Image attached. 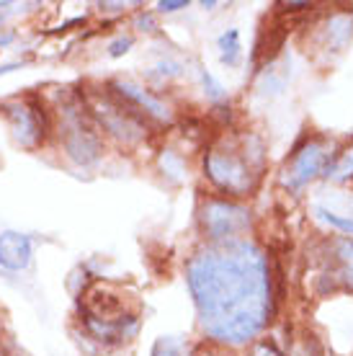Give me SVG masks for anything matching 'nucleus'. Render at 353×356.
I'll return each mask as SVG.
<instances>
[{"mask_svg":"<svg viewBox=\"0 0 353 356\" xmlns=\"http://www.w3.org/2000/svg\"><path fill=\"white\" fill-rule=\"evenodd\" d=\"M186 286L204 341L245 348L271 325L276 286L271 259L253 238L227 245H199L186 259Z\"/></svg>","mask_w":353,"mask_h":356,"instance_id":"obj_1","label":"nucleus"},{"mask_svg":"<svg viewBox=\"0 0 353 356\" xmlns=\"http://www.w3.org/2000/svg\"><path fill=\"white\" fill-rule=\"evenodd\" d=\"M57 96L49 90H39L52 108V145L49 150L60 155V161L72 170H96L106 161L108 145L98 132L90 116L83 90L70 86H57Z\"/></svg>","mask_w":353,"mask_h":356,"instance_id":"obj_2","label":"nucleus"},{"mask_svg":"<svg viewBox=\"0 0 353 356\" xmlns=\"http://www.w3.org/2000/svg\"><path fill=\"white\" fill-rule=\"evenodd\" d=\"M202 173L214 194L227 199H247L253 196L263 181V170L250 161L240 145V132L224 129L217 132L202 150Z\"/></svg>","mask_w":353,"mask_h":356,"instance_id":"obj_3","label":"nucleus"},{"mask_svg":"<svg viewBox=\"0 0 353 356\" xmlns=\"http://www.w3.org/2000/svg\"><path fill=\"white\" fill-rule=\"evenodd\" d=\"M80 90H83L85 106H88L98 132L104 134L108 147L134 152L137 147L150 143L155 127L147 119H142L140 114H134L132 108L124 106L122 101H116L104 83H96V86L83 83Z\"/></svg>","mask_w":353,"mask_h":356,"instance_id":"obj_4","label":"nucleus"},{"mask_svg":"<svg viewBox=\"0 0 353 356\" xmlns=\"http://www.w3.org/2000/svg\"><path fill=\"white\" fill-rule=\"evenodd\" d=\"M0 119L18 150L42 152L52 145V108L39 90L0 101Z\"/></svg>","mask_w":353,"mask_h":356,"instance_id":"obj_5","label":"nucleus"},{"mask_svg":"<svg viewBox=\"0 0 353 356\" xmlns=\"http://www.w3.org/2000/svg\"><path fill=\"white\" fill-rule=\"evenodd\" d=\"M196 227L204 245H227L247 241L256 232V214L245 202L220 194H204L196 207Z\"/></svg>","mask_w":353,"mask_h":356,"instance_id":"obj_6","label":"nucleus"},{"mask_svg":"<svg viewBox=\"0 0 353 356\" xmlns=\"http://www.w3.org/2000/svg\"><path fill=\"white\" fill-rule=\"evenodd\" d=\"M333 152H336V145L322 134L302 137L279 170V186L289 194H299L312 181L322 178V170H325L327 161L333 158Z\"/></svg>","mask_w":353,"mask_h":356,"instance_id":"obj_7","label":"nucleus"},{"mask_svg":"<svg viewBox=\"0 0 353 356\" xmlns=\"http://www.w3.org/2000/svg\"><path fill=\"white\" fill-rule=\"evenodd\" d=\"M315 284L320 294L327 292H353V238L333 235L320 243L312 259Z\"/></svg>","mask_w":353,"mask_h":356,"instance_id":"obj_8","label":"nucleus"},{"mask_svg":"<svg viewBox=\"0 0 353 356\" xmlns=\"http://www.w3.org/2000/svg\"><path fill=\"white\" fill-rule=\"evenodd\" d=\"M104 86L116 101H122L124 106L132 108L134 114L147 119L152 127H170L176 122V108L158 88L145 86L134 78H111Z\"/></svg>","mask_w":353,"mask_h":356,"instance_id":"obj_9","label":"nucleus"},{"mask_svg":"<svg viewBox=\"0 0 353 356\" xmlns=\"http://www.w3.org/2000/svg\"><path fill=\"white\" fill-rule=\"evenodd\" d=\"M34 261V238L21 230H0V268L24 274Z\"/></svg>","mask_w":353,"mask_h":356,"instance_id":"obj_10","label":"nucleus"},{"mask_svg":"<svg viewBox=\"0 0 353 356\" xmlns=\"http://www.w3.org/2000/svg\"><path fill=\"white\" fill-rule=\"evenodd\" d=\"M315 39H318V49L325 54H340L353 39V16L348 10H333L320 21Z\"/></svg>","mask_w":353,"mask_h":356,"instance_id":"obj_11","label":"nucleus"},{"mask_svg":"<svg viewBox=\"0 0 353 356\" xmlns=\"http://www.w3.org/2000/svg\"><path fill=\"white\" fill-rule=\"evenodd\" d=\"M155 168H158L160 178L170 184V186H181L186 178H188V158L183 150H178L173 145L160 147L155 155Z\"/></svg>","mask_w":353,"mask_h":356,"instance_id":"obj_12","label":"nucleus"},{"mask_svg":"<svg viewBox=\"0 0 353 356\" xmlns=\"http://www.w3.org/2000/svg\"><path fill=\"white\" fill-rule=\"evenodd\" d=\"M322 178L330 184H351L353 181V143L343 145L333 152V158L327 161Z\"/></svg>","mask_w":353,"mask_h":356,"instance_id":"obj_13","label":"nucleus"},{"mask_svg":"<svg viewBox=\"0 0 353 356\" xmlns=\"http://www.w3.org/2000/svg\"><path fill=\"white\" fill-rule=\"evenodd\" d=\"M183 75V63L173 57V54H160L158 60L150 65V72H147V78H150L158 88H165L170 86L173 81H178Z\"/></svg>","mask_w":353,"mask_h":356,"instance_id":"obj_14","label":"nucleus"},{"mask_svg":"<svg viewBox=\"0 0 353 356\" xmlns=\"http://www.w3.org/2000/svg\"><path fill=\"white\" fill-rule=\"evenodd\" d=\"M286 356H327V348L315 330L302 328L292 339V346H289Z\"/></svg>","mask_w":353,"mask_h":356,"instance_id":"obj_15","label":"nucleus"},{"mask_svg":"<svg viewBox=\"0 0 353 356\" xmlns=\"http://www.w3.org/2000/svg\"><path fill=\"white\" fill-rule=\"evenodd\" d=\"M217 49H220V63L224 67H238L243 63V44H240L238 29L222 31L220 39H217Z\"/></svg>","mask_w":353,"mask_h":356,"instance_id":"obj_16","label":"nucleus"},{"mask_svg":"<svg viewBox=\"0 0 353 356\" xmlns=\"http://www.w3.org/2000/svg\"><path fill=\"white\" fill-rule=\"evenodd\" d=\"M150 356H194V346H188L178 336H160L152 343Z\"/></svg>","mask_w":353,"mask_h":356,"instance_id":"obj_17","label":"nucleus"},{"mask_svg":"<svg viewBox=\"0 0 353 356\" xmlns=\"http://www.w3.org/2000/svg\"><path fill=\"white\" fill-rule=\"evenodd\" d=\"M96 282V276L90 274L88 266H75L70 271V276H67V289H70V294L75 297V302H80L83 297H85V292L90 289V284Z\"/></svg>","mask_w":353,"mask_h":356,"instance_id":"obj_18","label":"nucleus"},{"mask_svg":"<svg viewBox=\"0 0 353 356\" xmlns=\"http://www.w3.org/2000/svg\"><path fill=\"white\" fill-rule=\"evenodd\" d=\"M132 6H140V3H124V0H101V3H96L93 6V13L96 16H101V21H106V24H116L122 16H126L129 13V8Z\"/></svg>","mask_w":353,"mask_h":356,"instance_id":"obj_19","label":"nucleus"},{"mask_svg":"<svg viewBox=\"0 0 353 356\" xmlns=\"http://www.w3.org/2000/svg\"><path fill=\"white\" fill-rule=\"evenodd\" d=\"M196 75H199V81H202V88H204V93H206V98L212 101L214 106L224 104V98H227V93H224V86L214 78L212 72L206 70V67H202V65H196Z\"/></svg>","mask_w":353,"mask_h":356,"instance_id":"obj_20","label":"nucleus"},{"mask_svg":"<svg viewBox=\"0 0 353 356\" xmlns=\"http://www.w3.org/2000/svg\"><path fill=\"white\" fill-rule=\"evenodd\" d=\"M315 214L330 227H336L338 232H343L345 238L353 235V214H338L333 209H327V207H315Z\"/></svg>","mask_w":353,"mask_h":356,"instance_id":"obj_21","label":"nucleus"},{"mask_svg":"<svg viewBox=\"0 0 353 356\" xmlns=\"http://www.w3.org/2000/svg\"><path fill=\"white\" fill-rule=\"evenodd\" d=\"M240 356H286V351L276 343V339L261 336V339H256L253 343H247V346L240 351Z\"/></svg>","mask_w":353,"mask_h":356,"instance_id":"obj_22","label":"nucleus"},{"mask_svg":"<svg viewBox=\"0 0 353 356\" xmlns=\"http://www.w3.org/2000/svg\"><path fill=\"white\" fill-rule=\"evenodd\" d=\"M132 29L140 34H155L158 31V13L150 8H137L132 13Z\"/></svg>","mask_w":353,"mask_h":356,"instance_id":"obj_23","label":"nucleus"},{"mask_svg":"<svg viewBox=\"0 0 353 356\" xmlns=\"http://www.w3.org/2000/svg\"><path fill=\"white\" fill-rule=\"evenodd\" d=\"M88 24H90V13H83V16H72V18H67V21H62V24H57V26L44 29L42 34L44 36H67V34H72V31H78V29H85Z\"/></svg>","mask_w":353,"mask_h":356,"instance_id":"obj_24","label":"nucleus"},{"mask_svg":"<svg viewBox=\"0 0 353 356\" xmlns=\"http://www.w3.org/2000/svg\"><path fill=\"white\" fill-rule=\"evenodd\" d=\"M132 47H134V34L122 31V34H116L106 44V54L111 57V60H119V57H124V54H129Z\"/></svg>","mask_w":353,"mask_h":356,"instance_id":"obj_25","label":"nucleus"},{"mask_svg":"<svg viewBox=\"0 0 353 356\" xmlns=\"http://www.w3.org/2000/svg\"><path fill=\"white\" fill-rule=\"evenodd\" d=\"M194 356H238V354H235L232 348L217 346L212 341H202V343L194 346Z\"/></svg>","mask_w":353,"mask_h":356,"instance_id":"obj_26","label":"nucleus"},{"mask_svg":"<svg viewBox=\"0 0 353 356\" xmlns=\"http://www.w3.org/2000/svg\"><path fill=\"white\" fill-rule=\"evenodd\" d=\"M188 8V0H158L155 3V13L158 16H170V13H178V10Z\"/></svg>","mask_w":353,"mask_h":356,"instance_id":"obj_27","label":"nucleus"},{"mask_svg":"<svg viewBox=\"0 0 353 356\" xmlns=\"http://www.w3.org/2000/svg\"><path fill=\"white\" fill-rule=\"evenodd\" d=\"M315 8V3H276V13L281 18H286V16H294V13H302V10H312Z\"/></svg>","mask_w":353,"mask_h":356,"instance_id":"obj_28","label":"nucleus"},{"mask_svg":"<svg viewBox=\"0 0 353 356\" xmlns=\"http://www.w3.org/2000/svg\"><path fill=\"white\" fill-rule=\"evenodd\" d=\"M28 65L26 57H21V60H10V63H3L0 65V78H6V75H10V72H16V70H24Z\"/></svg>","mask_w":353,"mask_h":356,"instance_id":"obj_29","label":"nucleus"},{"mask_svg":"<svg viewBox=\"0 0 353 356\" xmlns=\"http://www.w3.org/2000/svg\"><path fill=\"white\" fill-rule=\"evenodd\" d=\"M16 31H13V29H3V31H0V52H3V49H6V47H10L13 44V42H16Z\"/></svg>","mask_w":353,"mask_h":356,"instance_id":"obj_30","label":"nucleus"},{"mask_svg":"<svg viewBox=\"0 0 353 356\" xmlns=\"http://www.w3.org/2000/svg\"><path fill=\"white\" fill-rule=\"evenodd\" d=\"M6 343H8V330H6V318L0 312V346H6Z\"/></svg>","mask_w":353,"mask_h":356,"instance_id":"obj_31","label":"nucleus"},{"mask_svg":"<svg viewBox=\"0 0 353 356\" xmlns=\"http://www.w3.org/2000/svg\"><path fill=\"white\" fill-rule=\"evenodd\" d=\"M199 6H202L204 10H212V8H217V6H220V3H217V0H202V3H199Z\"/></svg>","mask_w":353,"mask_h":356,"instance_id":"obj_32","label":"nucleus"},{"mask_svg":"<svg viewBox=\"0 0 353 356\" xmlns=\"http://www.w3.org/2000/svg\"><path fill=\"white\" fill-rule=\"evenodd\" d=\"M0 356H16V351L10 348V343H6V346H0Z\"/></svg>","mask_w":353,"mask_h":356,"instance_id":"obj_33","label":"nucleus"},{"mask_svg":"<svg viewBox=\"0 0 353 356\" xmlns=\"http://www.w3.org/2000/svg\"><path fill=\"white\" fill-rule=\"evenodd\" d=\"M10 6H13V3H0V13H3V10H8Z\"/></svg>","mask_w":353,"mask_h":356,"instance_id":"obj_34","label":"nucleus"}]
</instances>
